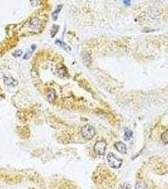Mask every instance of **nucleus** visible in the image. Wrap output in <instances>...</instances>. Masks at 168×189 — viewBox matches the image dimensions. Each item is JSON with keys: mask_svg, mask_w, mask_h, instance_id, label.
Here are the masks:
<instances>
[{"mask_svg": "<svg viewBox=\"0 0 168 189\" xmlns=\"http://www.w3.org/2000/svg\"><path fill=\"white\" fill-rule=\"evenodd\" d=\"M114 147L116 149L117 151L121 154H126L127 152V148L125 144H124L123 142L119 141L116 143L114 145Z\"/></svg>", "mask_w": 168, "mask_h": 189, "instance_id": "obj_4", "label": "nucleus"}, {"mask_svg": "<svg viewBox=\"0 0 168 189\" xmlns=\"http://www.w3.org/2000/svg\"><path fill=\"white\" fill-rule=\"evenodd\" d=\"M147 184L145 183L144 181H137L135 184V189H147Z\"/></svg>", "mask_w": 168, "mask_h": 189, "instance_id": "obj_8", "label": "nucleus"}, {"mask_svg": "<svg viewBox=\"0 0 168 189\" xmlns=\"http://www.w3.org/2000/svg\"><path fill=\"white\" fill-rule=\"evenodd\" d=\"M30 27L32 29H37L39 28L40 26V22L37 18H34L31 20L30 23Z\"/></svg>", "mask_w": 168, "mask_h": 189, "instance_id": "obj_6", "label": "nucleus"}, {"mask_svg": "<svg viewBox=\"0 0 168 189\" xmlns=\"http://www.w3.org/2000/svg\"><path fill=\"white\" fill-rule=\"evenodd\" d=\"M106 143L104 140L97 141L94 146V151L99 155H104L106 152Z\"/></svg>", "mask_w": 168, "mask_h": 189, "instance_id": "obj_3", "label": "nucleus"}, {"mask_svg": "<svg viewBox=\"0 0 168 189\" xmlns=\"http://www.w3.org/2000/svg\"><path fill=\"white\" fill-rule=\"evenodd\" d=\"M61 7H59L55 11H54V12H53V15H52V17H53V19L54 20H57V17H58V13H59V12H60L61 9Z\"/></svg>", "mask_w": 168, "mask_h": 189, "instance_id": "obj_11", "label": "nucleus"}, {"mask_svg": "<svg viewBox=\"0 0 168 189\" xmlns=\"http://www.w3.org/2000/svg\"><path fill=\"white\" fill-rule=\"evenodd\" d=\"M161 139L165 143H168V130H165L161 135Z\"/></svg>", "mask_w": 168, "mask_h": 189, "instance_id": "obj_10", "label": "nucleus"}, {"mask_svg": "<svg viewBox=\"0 0 168 189\" xmlns=\"http://www.w3.org/2000/svg\"><path fill=\"white\" fill-rule=\"evenodd\" d=\"M133 135V132L131 130H129V129H126L124 130V139L125 140H130V138L132 137Z\"/></svg>", "mask_w": 168, "mask_h": 189, "instance_id": "obj_9", "label": "nucleus"}, {"mask_svg": "<svg viewBox=\"0 0 168 189\" xmlns=\"http://www.w3.org/2000/svg\"><path fill=\"white\" fill-rule=\"evenodd\" d=\"M64 67L63 68H59L57 69V74H59V76H62L61 74L62 73H63L64 74Z\"/></svg>", "mask_w": 168, "mask_h": 189, "instance_id": "obj_12", "label": "nucleus"}, {"mask_svg": "<svg viewBox=\"0 0 168 189\" xmlns=\"http://www.w3.org/2000/svg\"><path fill=\"white\" fill-rule=\"evenodd\" d=\"M22 54V51L21 50H18L15 53V54H13V56L15 57H19Z\"/></svg>", "mask_w": 168, "mask_h": 189, "instance_id": "obj_13", "label": "nucleus"}, {"mask_svg": "<svg viewBox=\"0 0 168 189\" xmlns=\"http://www.w3.org/2000/svg\"><path fill=\"white\" fill-rule=\"evenodd\" d=\"M4 83L8 86H15L17 84V81L13 78L5 77L4 79Z\"/></svg>", "mask_w": 168, "mask_h": 189, "instance_id": "obj_5", "label": "nucleus"}, {"mask_svg": "<svg viewBox=\"0 0 168 189\" xmlns=\"http://www.w3.org/2000/svg\"><path fill=\"white\" fill-rule=\"evenodd\" d=\"M81 134L82 136L85 139L90 140L92 139L95 134V131L94 128L90 125H85L82 128Z\"/></svg>", "mask_w": 168, "mask_h": 189, "instance_id": "obj_2", "label": "nucleus"}, {"mask_svg": "<svg viewBox=\"0 0 168 189\" xmlns=\"http://www.w3.org/2000/svg\"><path fill=\"white\" fill-rule=\"evenodd\" d=\"M107 160H108V164L109 166L113 168L118 169L121 167L122 163H123V160L116 157L115 155L112 153H109L107 156Z\"/></svg>", "mask_w": 168, "mask_h": 189, "instance_id": "obj_1", "label": "nucleus"}, {"mask_svg": "<svg viewBox=\"0 0 168 189\" xmlns=\"http://www.w3.org/2000/svg\"><path fill=\"white\" fill-rule=\"evenodd\" d=\"M47 98H48V101L51 102L54 100L56 98V91L54 89H52L51 90L49 91L48 93V95H47Z\"/></svg>", "mask_w": 168, "mask_h": 189, "instance_id": "obj_7", "label": "nucleus"}]
</instances>
